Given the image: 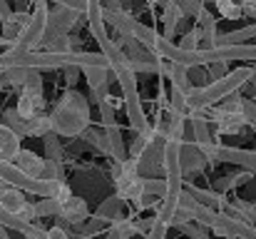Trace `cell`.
I'll use <instances>...</instances> for the list:
<instances>
[{
    "mask_svg": "<svg viewBox=\"0 0 256 239\" xmlns=\"http://www.w3.org/2000/svg\"><path fill=\"white\" fill-rule=\"evenodd\" d=\"M18 152H20V135L10 125L0 122V159H15Z\"/></svg>",
    "mask_w": 256,
    "mask_h": 239,
    "instance_id": "6",
    "label": "cell"
},
{
    "mask_svg": "<svg viewBox=\"0 0 256 239\" xmlns=\"http://www.w3.org/2000/svg\"><path fill=\"white\" fill-rule=\"evenodd\" d=\"M45 107V97H42V90L40 87H22L20 92V100H18V112L22 117H35L40 110Z\"/></svg>",
    "mask_w": 256,
    "mask_h": 239,
    "instance_id": "5",
    "label": "cell"
},
{
    "mask_svg": "<svg viewBox=\"0 0 256 239\" xmlns=\"http://www.w3.org/2000/svg\"><path fill=\"white\" fill-rule=\"evenodd\" d=\"M22 204H25V197H22V192H20V187H8V189H2L0 192V207L8 212V214H18L20 209H22Z\"/></svg>",
    "mask_w": 256,
    "mask_h": 239,
    "instance_id": "9",
    "label": "cell"
},
{
    "mask_svg": "<svg viewBox=\"0 0 256 239\" xmlns=\"http://www.w3.org/2000/svg\"><path fill=\"white\" fill-rule=\"evenodd\" d=\"M22 172H28V174H32V177H38L40 174V169H42V164H45V159L38 157L32 150H22L20 147V152L15 155V159H12Z\"/></svg>",
    "mask_w": 256,
    "mask_h": 239,
    "instance_id": "8",
    "label": "cell"
},
{
    "mask_svg": "<svg viewBox=\"0 0 256 239\" xmlns=\"http://www.w3.org/2000/svg\"><path fill=\"white\" fill-rule=\"evenodd\" d=\"M60 217H62L65 222H70V224H82V222L87 219L85 199H80V197H68V199L62 202Z\"/></svg>",
    "mask_w": 256,
    "mask_h": 239,
    "instance_id": "7",
    "label": "cell"
},
{
    "mask_svg": "<svg viewBox=\"0 0 256 239\" xmlns=\"http://www.w3.org/2000/svg\"><path fill=\"white\" fill-rule=\"evenodd\" d=\"M144 192H154V194L164 197V192H167V179H144Z\"/></svg>",
    "mask_w": 256,
    "mask_h": 239,
    "instance_id": "11",
    "label": "cell"
},
{
    "mask_svg": "<svg viewBox=\"0 0 256 239\" xmlns=\"http://www.w3.org/2000/svg\"><path fill=\"white\" fill-rule=\"evenodd\" d=\"M254 82H256V70H254Z\"/></svg>",
    "mask_w": 256,
    "mask_h": 239,
    "instance_id": "17",
    "label": "cell"
},
{
    "mask_svg": "<svg viewBox=\"0 0 256 239\" xmlns=\"http://www.w3.org/2000/svg\"><path fill=\"white\" fill-rule=\"evenodd\" d=\"M150 237H164L167 234V222H162L160 217H154V224H152V229L147 232Z\"/></svg>",
    "mask_w": 256,
    "mask_h": 239,
    "instance_id": "13",
    "label": "cell"
},
{
    "mask_svg": "<svg viewBox=\"0 0 256 239\" xmlns=\"http://www.w3.org/2000/svg\"><path fill=\"white\" fill-rule=\"evenodd\" d=\"M252 78H254L252 68H239L232 75H224L219 80H209V85L189 90V95H186L189 110H204V107L214 105L216 100H226L229 95H234L244 82H249Z\"/></svg>",
    "mask_w": 256,
    "mask_h": 239,
    "instance_id": "1",
    "label": "cell"
},
{
    "mask_svg": "<svg viewBox=\"0 0 256 239\" xmlns=\"http://www.w3.org/2000/svg\"><path fill=\"white\" fill-rule=\"evenodd\" d=\"M0 48H8V40L2 38V33H0Z\"/></svg>",
    "mask_w": 256,
    "mask_h": 239,
    "instance_id": "16",
    "label": "cell"
},
{
    "mask_svg": "<svg viewBox=\"0 0 256 239\" xmlns=\"http://www.w3.org/2000/svg\"><path fill=\"white\" fill-rule=\"evenodd\" d=\"M117 82L122 85V95H124V107H127V117L132 122V127L137 132H144L150 130L147 125V117H144V110H142V100L137 95V80H134V70L132 68H122L120 73H114Z\"/></svg>",
    "mask_w": 256,
    "mask_h": 239,
    "instance_id": "4",
    "label": "cell"
},
{
    "mask_svg": "<svg viewBox=\"0 0 256 239\" xmlns=\"http://www.w3.org/2000/svg\"><path fill=\"white\" fill-rule=\"evenodd\" d=\"M167 75L172 80V87H176V90H182V92H186L189 95V68H184V65H179V63H172L170 68H167Z\"/></svg>",
    "mask_w": 256,
    "mask_h": 239,
    "instance_id": "10",
    "label": "cell"
},
{
    "mask_svg": "<svg viewBox=\"0 0 256 239\" xmlns=\"http://www.w3.org/2000/svg\"><path fill=\"white\" fill-rule=\"evenodd\" d=\"M48 237H50V239H55V237L65 239V237H68V232H65L62 227H52V229H48Z\"/></svg>",
    "mask_w": 256,
    "mask_h": 239,
    "instance_id": "14",
    "label": "cell"
},
{
    "mask_svg": "<svg viewBox=\"0 0 256 239\" xmlns=\"http://www.w3.org/2000/svg\"><path fill=\"white\" fill-rule=\"evenodd\" d=\"M35 13L30 15V23L25 25V30L20 33V38L15 40V45H10L8 50L12 53H30V50H38L45 40V30H48V23H50V13H48V0H40L35 3Z\"/></svg>",
    "mask_w": 256,
    "mask_h": 239,
    "instance_id": "3",
    "label": "cell"
},
{
    "mask_svg": "<svg viewBox=\"0 0 256 239\" xmlns=\"http://www.w3.org/2000/svg\"><path fill=\"white\" fill-rule=\"evenodd\" d=\"M176 3H179L182 13H194V15H199V13L204 10V5H202L199 0H176Z\"/></svg>",
    "mask_w": 256,
    "mask_h": 239,
    "instance_id": "12",
    "label": "cell"
},
{
    "mask_svg": "<svg viewBox=\"0 0 256 239\" xmlns=\"http://www.w3.org/2000/svg\"><path fill=\"white\" fill-rule=\"evenodd\" d=\"M50 120H52V130L60 132V135H68V137L82 135L87 130V125H90L87 100L80 92H68Z\"/></svg>",
    "mask_w": 256,
    "mask_h": 239,
    "instance_id": "2",
    "label": "cell"
},
{
    "mask_svg": "<svg viewBox=\"0 0 256 239\" xmlns=\"http://www.w3.org/2000/svg\"><path fill=\"white\" fill-rule=\"evenodd\" d=\"M10 15H12V10L8 8V0H0V18H2V20H8Z\"/></svg>",
    "mask_w": 256,
    "mask_h": 239,
    "instance_id": "15",
    "label": "cell"
}]
</instances>
